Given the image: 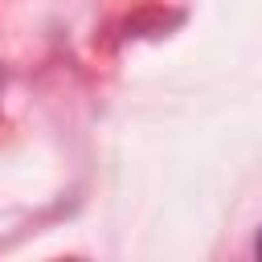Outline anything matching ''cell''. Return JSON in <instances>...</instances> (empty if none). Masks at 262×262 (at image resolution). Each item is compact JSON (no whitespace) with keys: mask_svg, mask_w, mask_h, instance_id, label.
Returning <instances> with one entry per match:
<instances>
[{"mask_svg":"<svg viewBox=\"0 0 262 262\" xmlns=\"http://www.w3.org/2000/svg\"><path fill=\"white\" fill-rule=\"evenodd\" d=\"M254 254L262 258V229H258V242H254Z\"/></svg>","mask_w":262,"mask_h":262,"instance_id":"1","label":"cell"}]
</instances>
